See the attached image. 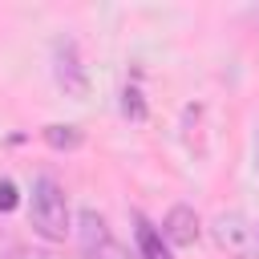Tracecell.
Masks as SVG:
<instances>
[{"label": "cell", "mask_w": 259, "mask_h": 259, "mask_svg": "<svg viewBox=\"0 0 259 259\" xmlns=\"http://www.w3.org/2000/svg\"><path fill=\"white\" fill-rule=\"evenodd\" d=\"M198 214H194V206H170L166 210V219H162V239H166V247H194L198 243Z\"/></svg>", "instance_id": "obj_4"}, {"label": "cell", "mask_w": 259, "mask_h": 259, "mask_svg": "<svg viewBox=\"0 0 259 259\" xmlns=\"http://www.w3.org/2000/svg\"><path fill=\"white\" fill-rule=\"evenodd\" d=\"M8 259H49V255H45V251H28V247H16Z\"/></svg>", "instance_id": "obj_9"}, {"label": "cell", "mask_w": 259, "mask_h": 259, "mask_svg": "<svg viewBox=\"0 0 259 259\" xmlns=\"http://www.w3.org/2000/svg\"><path fill=\"white\" fill-rule=\"evenodd\" d=\"M12 206H16V186L4 178L0 182V210H12Z\"/></svg>", "instance_id": "obj_8"}, {"label": "cell", "mask_w": 259, "mask_h": 259, "mask_svg": "<svg viewBox=\"0 0 259 259\" xmlns=\"http://www.w3.org/2000/svg\"><path fill=\"white\" fill-rule=\"evenodd\" d=\"M45 142L53 150H73V146H81V130L77 125H45Z\"/></svg>", "instance_id": "obj_7"}, {"label": "cell", "mask_w": 259, "mask_h": 259, "mask_svg": "<svg viewBox=\"0 0 259 259\" xmlns=\"http://www.w3.org/2000/svg\"><path fill=\"white\" fill-rule=\"evenodd\" d=\"M77 243H81L85 259H130V251L109 235V227H105V219L97 210H81V219H77Z\"/></svg>", "instance_id": "obj_2"}, {"label": "cell", "mask_w": 259, "mask_h": 259, "mask_svg": "<svg viewBox=\"0 0 259 259\" xmlns=\"http://www.w3.org/2000/svg\"><path fill=\"white\" fill-rule=\"evenodd\" d=\"M57 81L69 93H85V69L77 61V45L73 40H61L57 45Z\"/></svg>", "instance_id": "obj_5"}, {"label": "cell", "mask_w": 259, "mask_h": 259, "mask_svg": "<svg viewBox=\"0 0 259 259\" xmlns=\"http://www.w3.org/2000/svg\"><path fill=\"white\" fill-rule=\"evenodd\" d=\"M28 219H32V231L49 243H65L69 235V202H65V190L57 186V178L40 174L32 182V194H28Z\"/></svg>", "instance_id": "obj_1"}, {"label": "cell", "mask_w": 259, "mask_h": 259, "mask_svg": "<svg viewBox=\"0 0 259 259\" xmlns=\"http://www.w3.org/2000/svg\"><path fill=\"white\" fill-rule=\"evenodd\" d=\"M214 235L223 247H231L239 259H259V227H251L243 214H223L214 223Z\"/></svg>", "instance_id": "obj_3"}, {"label": "cell", "mask_w": 259, "mask_h": 259, "mask_svg": "<svg viewBox=\"0 0 259 259\" xmlns=\"http://www.w3.org/2000/svg\"><path fill=\"white\" fill-rule=\"evenodd\" d=\"M134 223H138V227H134V239H138V255H142V259H174L170 247H166V239H162V231H154L142 214H138Z\"/></svg>", "instance_id": "obj_6"}]
</instances>
